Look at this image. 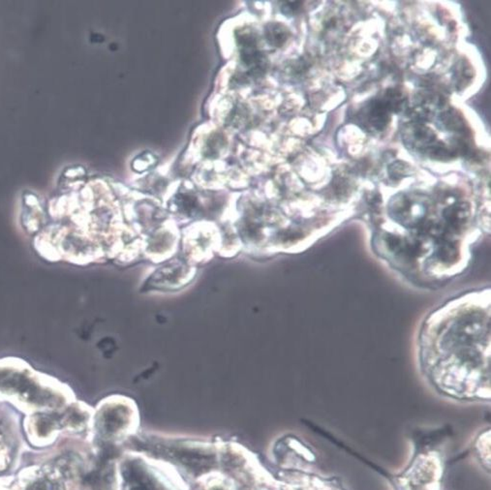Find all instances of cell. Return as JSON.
I'll return each mask as SVG.
<instances>
[{
    "label": "cell",
    "instance_id": "cell-9",
    "mask_svg": "<svg viewBox=\"0 0 491 490\" xmlns=\"http://www.w3.org/2000/svg\"><path fill=\"white\" fill-rule=\"evenodd\" d=\"M388 171H389V175L392 180H401L411 174L409 164L405 163L403 161H397V162L390 164Z\"/></svg>",
    "mask_w": 491,
    "mask_h": 490
},
{
    "label": "cell",
    "instance_id": "cell-10",
    "mask_svg": "<svg viewBox=\"0 0 491 490\" xmlns=\"http://www.w3.org/2000/svg\"><path fill=\"white\" fill-rule=\"evenodd\" d=\"M301 6H303L301 1H287L282 7V11L286 15H293L299 11Z\"/></svg>",
    "mask_w": 491,
    "mask_h": 490
},
{
    "label": "cell",
    "instance_id": "cell-4",
    "mask_svg": "<svg viewBox=\"0 0 491 490\" xmlns=\"http://www.w3.org/2000/svg\"><path fill=\"white\" fill-rule=\"evenodd\" d=\"M178 232L168 228H161L151 235H146L142 242V249L147 258L154 263H160L170 258L178 248Z\"/></svg>",
    "mask_w": 491,
    "mask_h": 490
},
{
    "label": "cell",
    "instance_id": "cell-1",
    "mask_svg": "<svg viewBox=\"0 0 491 490\" xmlns=\"http://www.w3.org/2000/svg\"><path fill=\"white\" fill-rule=\"evenodd\" d=\"M490 288L464 292L427 314L416 340L422 375L456 398H490Z\"/></svg>",
    "mask_w": 491,
    "mask_h": 490
},
{
    "label": "cell",
    "instance_id": "cell-7",
    "mask_svg": "<svg viewBox=\"0 0 491 490\" xmlns=\"http://www.w3.org/2000/svg\"><path fill=\"white\" fill-rule=\"evenodd\" d=\"M129 490H156L151 478L147 476L141 467L130 465L125 471Z\"/></svg>",
    "mask_w": 491,
    "mask_h": 490
},
{
    "label": "cell",
    "instance_id": "cell-2",
    "mask_svg": "<svg viewBox=\"0 0 491 490\" xmlns=\"http://www.w3.org/2000/svg\"><path fill=\"white\" fill-rule=\"evenodd\" d=\"M219 233L215 229H194L184 232L183 250L189 264L206 262L213 257V251L220 248Z\"/></svg>",
    "mask_w": 491,
    "mask_h": 490
},
{
    "label": "cell",
    "instance_id": "cell-6",
    "mask_svg": "<svg viewBox=\"0 0 491 490\" xmlns=\"http://www.w3.org/2000/svg\"><path fill=\"white\" fill-rule=\"evenodd\" d=\"M390 109L385 100H375L365 109V121L372 128L382 131L389 124Z\"/></svg>",
    "mask_w": 491,
    "mask_h": 490
},
{
    "label": "cell",
    "instance_id": "cell-5",
    "mask_svg": "<svg viewBox=\"0 0 491 490\" xmlns=\"http://www.w3.org/2000/svg\"><path fill=\"white\" fill-rule=\"evenodd\" d=\"M405 143L411 144L412 148L431 151L435 144L436 135L431 129L424 125H412L407 133L404 134Z\"/></svg>",
    "mask_w": 491,
    "mask_h": 490
},
{
    "label": "cell",
    "instance_id": "cell-3",
    "mask_svg": "<svg viewBox=\"0 0 491 490\" xmlns=\"http://www.w3.org/2000/svg\"><path fill=\"white\" fill-rule=\"evenodd\" d=\"M195 273V268H193L192 264H189L188 261L174 260L154 271L149 280V286L159 290L160 289L176 290L192 280Z\"/></svg>",
    "mask_w": 491,
    "mask_h": 490
},
{
    "label": "cell",
    "instance_id": "cell-8",
    "mask_svg": "<svg viewBox=\"0 0 491 490\" xmlns=\"http://www.w3.org/2000/svg\"><path fill=\"white\" fill-rule=\"evenodd\" d=\"M290 36L289 29L282 24H271L267 26L266 37L272 46L279 48L286 43Z\"/></svg>",
    "mask_w": 491,
    "mask_h": 490
}]
</instances>
